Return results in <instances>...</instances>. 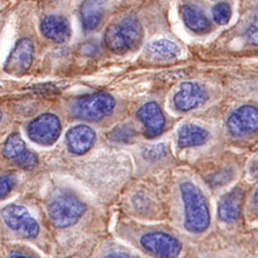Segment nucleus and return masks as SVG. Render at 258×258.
Masks as SVG:
<instances>
[{"mask_svg": "<svg viewBox=\"0 0 258 258\" xmlns=\"http://www.w3.org/2000/svg\"><path fill=\"white\" fill-rule=\"evenodd\" d=\"M145 54L153 61H170L180 55V48L171 40L160 39L148 44Z\"/></svg>", "mask_w": 258, "mask_h": 258, "instance_id": "obj_14", "label": "nucleus"}, {"mask_svg": "<svg viewBox=\"0 0 258 258\" xmlns=\"http://www.w3.org/2000/svg\"><path fill=\"white\" fill-rule=\"evenodd\" d=\"M108 0H84L81 8L83 28L87 31L93 30L99 26L103 14V6Z\"/></svg>", "mask_w": 258, "mask_h": 258, "instance_id": "obj_16", "label": "nucleus"}, {"mask_svg": "<svg viewBox=\"0 0 258 258\" xmlns=\"http://www.w3.org/2000/svg\"><path fill=\"white\" fill-rule=\"evenodd\" d=\"M66 139L69 151L77 155H82L93 147L95 132L86 125H77L67 132Z\"/></svg>", "mask_w": 258, "mask_h": 258, "instance_id": "obj_12", "label": "nucleus"}, {"mask_svg": "<svg viewBox=\"0 0 258 258\" xmlns=\"http://www.w3.org/2000/svg\"><path fill=\"white\" fill-rule=\"evenodd\" d=\"M26 151V143H24L23 139L21 138L19 133H12V135L7 138L5 145H4L3 154L6 159L14 161L16 157H19L21 154Z\"/></svg>", "mask_w": 258, "mask_h": 258, "instance_id": "obj_20", "label": "nucleus"}, {"mask_svg": "<svg viewBox=\"0 0 258 258\" xmlns=\"http://www.w3.org/2000/svg\"><path fill=\"white\" fill-rule=\"evenodd\" d=\"M2 118H3V114H2V111H0V122H2Z\"/></svg>", "mask_w": 258, "mask_h": 258, "instance_id": "obj_28", "label": "nucleus"}, {"mask_svg": "<svg viewBox=\"0 0 258 258\" xmlns=\"http://www.w3.org/2000/svg\"><path fill=\"white\" fill-rule=\"evenodd\" d=\"M14 162L20 166V168L27 170L33 169L38 165V159H37V156L33 153L29 152L28 149L26 152L21 154L19 157H16Z\"/></svg>", "mask_w": 258, "mask_h": 258, "instance_id": "obj_23", "label": "nucleus"}, {"mask_svg": "<svg viewBox=\"0 0 258 258\" xmlns=\"http://www.w3.org/2000/svg\"><path fill=\"white\" fill-rule=\"evenodd\" d=\"M16 184V179L13 176L0 177V200L6 198Z\"/></svg>", "mask_w": 258, "mask_h": 258, "instance_id": "obj_25", "label": "nucleus"}, {"mask_svg": "<svg viewBox=\"0 0 258 258\" xmlns=\"http://www.w3.org/2000/svg\"><path fill=\"white\" fill-rule=\"evenodd\" d=\"M115 100L110 94L100 92L80 98L73 107V115L85 120H100L113 113Z\"/></svg>", "mask_w": 258, "mask_h": 258, "instance_id": "obj_3", "label": "nucleus"}, {"mask_svg": "<svg viewBox=\"0 0 258 258\" xmlns=\"http://www.w3.org/2000/svg\"><path fill=\"white\" fill-rule=\"evenodd\" d=\"M180 192L185 207V228L190 233L205 232L210 225V212L206 197L197 185L189 181L182 182Z\"/></svg>", "mask_w": 258, "mask_h": 258, "instance_id": "obj_1", "label": "nucleus"}, {"mask_svg": "<svg viewBox=\"0 0 258 258\" xmlns=\"http://www.w3.org/2000/svg\"><path fill=\"white\" fill-rule=\"evenodd\" d=\"M245 39L249 44L258 46V12L253 18V21L248 28L247 32H245Z\"/></svg>", "mask_w": 258, "mask_h": 258, "instance_id": "obj_26", "label": "nucleus"}, {"mask_svg": "<svg viewBox=\"0 0 258 258\" xmlns=\"http://www.w3.org/2000/svg\"><path fill=\"white\" fill-rule=\"evenodd\" d=\"M119 28L124 39H125L128 51L138 47L144 36L143 28H141L139 21L133 16H127V18L120 21Z\"/></svg>", "mask_w": 258, "mask_h": 258, "instance_id": "obj_18", "label": "nucleus"}, {"mask_svg": "<svg viewBox=\"0 0 258 258\" xmlns=\"http://www.w3.org/2000/svg\"><path fill=\"white\" fill-rule=\"evenodd\" d=\"M2 217L12 231L24 239H35L39 233V225L36 219L22 206L12 205L4 208Z\"/></svg>", "mask_w": 258, "mask_h": 258, "instance_id": "obj_4", "label": "nucleus"}, {"mask_svg": "<svg viewBox=\"0 0 258 258\" xmlns=\"http://www.w3.org/2000/svg\"><path fill=\"white\" fill-rule=\"evenodd\" d=\"M109 138L117 143H131L136 138V130L130 125H118L110 132Z\"/></svg>", "mask_w": 258, "mask_h": 258, "instance_id": "obj_21", "label": "nucleus"}, {"mask_svg": "<svg viewBox=\"0 0 258 258\" xmlns=\"http://www.w3.org/2000/svg\"><path fill=\"white\" fill-rule=\"evenodd\" d=\"M208 100L207 91L198 83H182L173 98V103L178 110L189 111L203 105Z\"/></svg>", "mask_w": 258, "mask_h": 258, "instance_id": "obj_9", "label": "nucleus"}, {"mask_svg": "<svg viewBox=\"0 0 258 258\" xmlns=\"http://www.w3.org/2000/svg\"><path fill=\"white\" fill-rule=\"evenodd\" d=\"M105 45L110 52L116 54H123L128 51L125 39L120 31L119 24H113L107 28L105 32Z\"/></svg>", "mask_w": 258, "mask_h": 258, "instance_id": "obj_19", "label": "nucleus"}, {"mask_svg": "<svg viewBox=\"0 0 258 258\" xmlns=\"http://www.w3.org/2000/svg\"><path fill=\"white\" fill-rule=\"evenodd\" d=\"M227 127L233 136H248L258 130V108L242 106L233 111L227 119Z\"/></svg>", "mask_w": 258, "mask_h": 258, "instance_id": "obj_6", "label": "nucleus"}, {"mask_svg": "<svg viewBox=\"0 0 258 258\" xmlns=\"http://www.w3.org/2000/svg\"><path fill=\"white\" fill-rule=\"evenodd\" d=\"M143 155L145 159H147L149 161H156L160 159H163V157L166 155V147L163 144H159V145H153L151 147H147L144 149Z\"/></svg>", "mask_w": 258, "mask_h": 258, "instance_id": "obj_24", "label": "nucleus"}, {"mask_svg": "<svg viewBox=\"0 0 258 258\" xmlns=\"http://www.w3.org/2000/svg\"><path fill=\"white\" fill-rule=\"evenodd\" d=\"M40 30L47 39L57 44L64 43L70 37L68 21L61 16L51 15L45 18L40 24Z\"/></svg>", "mask_w": 258, "mask_h": 258, "instance_id": "obj_13", "label": "nucleus"}, {"mask_svg": "<svg viewBox=\"0 0 258 258\" xmlns=\"http://www.w3.org/2000/svg\"><path fill=\"white\" fill-rule=\"evenodd\" d=\"M141 244L146 250L160 257H176L181 251V244L176 238L160 232L145 234Z\"/></svg>", "mask_w": 258, "mask_h": 258, "instance_id": "obj_7", "label": "nucleus"}, {"mask_svg": "<svg viewBox=\"0 0 258 258\" xmlns=\"http://www.w3.org/2000/svg\"><path fill=\"white\" fill-rule=\"evenodd\" d=\"M231 15V6L226 3H218L217 5H215L214 8H212V18H214L215 22L220 24V26L228 23Z\"/></svg>", "mask_w": 258, "mask_h": 258, "instance_id": "obj_22", "label": "nucleus"}, {"mask_svg": "<svg viewBox=\"0 0 258 258\" xmlns=\"http://www.w3.org/2000/svg\"><path fill=\"white\" fill-rule=\"evenodd\" d=\"M244 192L241 187H235L220 199L218 206L219 218L225 223H233L239 219L242 210Z\"/></svg>", "mask_w": 258, "mask_h": 258, "instance_id": "obj_11", "label": "nucleus"}, {"mask_svg": "<svg viewBox=\"0 0 258 258\" xmlns=\"http://www.w3.org/2000/svg\"><path fill=\"white\" fill-rule=\"evenodd\" d=\"M253 202H255L256 205L258 206V188H257V190H256L255 195H253Z\"/></svg>", "mask_w": 258, "mask_h": 258, "instance_id": "obj_27", "label": "nucleus"}, {"mask_svg": "<svg viewBox=\"0 0 258 258\" xmlns=\"http://www.w3.org/2000/svg\"><path fill=\"white\" fill-rule=\"evenodd\" d=\"M182 20L186 27L195 33H206L211 29L209 19L201 10L193 5H185L182 7Z\"/></svg>", "mask_w": 258, "mask_h": 258, "instance_id": "obj_17", "label": "nucleus"}, {"mask_svg": "<svg viewBox=\"0 0 258 258\" xmlns=\"http://www.w3.org/2000/svg\"><path fill=\"white\" fill-rule=\"evenodd\" d=\"M33 48L32 41L29 38H22L16 43L13 51L7 57L5 63V72L8 74L22 75L27 73L33 61Z\"/></svg>", "mask_w": 258, "mask_h": 258, "instance_id": "obj_8", "label": "nucleus"}, {"mask_svg": "<svg viewBox=\"0 0 258 258\" xmlns=\"http://www.w3.org/2000/svg\"><path fill=\"white\" fill-rule=\"evenodd\" d=\"M137 117L144 124L146 136L148 138H155L163 132L165 118L156 102H148L144 105L137 113Z\"/></svg>", "mask_w": 258, "mask_h": 258, "instance_id": "obj_10", "label": "nucleus"}, {"mask_svg": "<svg viewBox=\"0 0 258 258\" xmlns=\"http://www.w3.org/2000/svg\"><path fill=\"white\" fill-rule=\"evenodd\" d=\"M84 212V203L69 192L57 193L48 205L49 218L53 225L59 228L74 225Z\"/></svg>", "mask_w": 258, "mask_h": 258, "instance_id": "obj_2", "label": "nucleus"}, {"mask_svg": "<svg viewBox=\"0 0 258 258\" xmlns=\"http://www.w3.org/2000/svg\"><path fill=\"white\" fill-rule=\"evenodd\" d=\"M210 138L209 132L194 124H186L178 131V145L181 148L197 147L206 144Z\"/></svg>", "mask_w": 258, "mask_h": 258, "instance_id": "obj_15", "label": "nucleus"}, {"mask_svg": "<svg viewBox=\"0 0 258 258\" xmlns=\"http://www.w3.org/2000/svg\"><path fill=\"white\" fill-rule=\"evenodd\" d=\"M61 133L60 119L53 114H43L28 126V135L37 144L49 146L55 143Z\"/></svg>", "mask_w": 258, "mask_h": 258, "instance_id": "obj_5", "label": "nucleus"}]
</instances>
